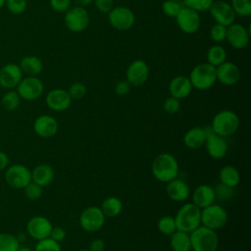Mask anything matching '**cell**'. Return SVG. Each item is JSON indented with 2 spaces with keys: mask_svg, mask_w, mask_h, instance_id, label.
<instances>
[{
  "mask_svg": "<svg viewBox=\"0 0 251 251\" xmlns=\"http://www.w3.org/2000/svg\"><path fill=\"white\" fill-rule=\"evenodd\" d=\"M59 129L57 120L50 115H40L33 122L34 132L42 138H50L56 135Z\"/></svg>",
  "mask_w": 251,
  "mask_h": 251,
  "instance_id": "ffe728a7",
  "label": "cell"
},
{
  "mask_svg": "<svg viewBox=\"0 0 251 251\" xmlns=\"http://www.w3.org/2000/svg\"><path fill=\"white\" fill-rule=\"evenodd\" d=\"M23 72L18 64L7 63L0 69V86L5 89H14L23 78Z\"/></svg>",
  "mask_w": 251,
  "mask_h": 251,
  "instance_id": "ac0fdd59",
  "label": "cell"
},
{
  "mask_svg": "<svg viewBox=\"0 0 251 251\" xmlns=\"http://www.w3.org/2000/svg\"><path fill=\"white\" fill-rule=\"evenodd\" d=\"M192 84L189 77L186 75H176L173 77L169 83L170 96L177 98L178 100L188 97L192 91Z\"/></svg>",
  "mask_w": 251,
  "mask_h": 251,
  "instance_id": "7402d4cb",
  "label": "cell"
},
{
  "mask_svg": "<svg viewBox=\"0 0 251 251\" xmlns=\"http://www.w3.org/2000/svg\"><path fill=\"white\" fill-rule=\"evenodd\" d=\"M50 7L58 13H65L72 7L71 0H49Z\"/></svg>",
  "mask_w": 251,
  "mask_h": 251,
  "instance_id": "f6af8a7d",
  "label": "cell"
},
{
  "mask_svg": "<svg viewBox=\"0 0 251 251\" xmlns=\"http://www.w3.org/2000/svg\"><path fill=\"white\" fill-rule=\"evenodd\" d=\"M5 6L11 14L21 15L26 10L27 1L26 0H6Z\"/></svg>",
  "mask_w": 251,
  "mask_h": 251,
  "instance_id": "f35d334b",
  "label": "cell"
},
{
  "mask_svg": "<svg viewBox=\"0 0 251 251\" xmlns=\"http://www.w3.org/2000/svg\"><path fill=\"white\" fill-rule=\"evenodd\" d=\"M226 29L227 26L220 24H215L210 28V37L212 38L213 41L217 43L223 42L224 40H226Z\"/></svg>",
  "mask_w": 251,
  "mask_h": 251,
  "instance_id": "60d3db41",
  "label": "cell"
},
{
  "mask_svg": "<svg viewBox=\"0 0 251 251\" xmlns=\"http://www.w3.org/2000/svg\"><path fill=\"white\" fill-rule=\"evenodd\" d=\"M8 165H9V157H8V155L5 152L0 151V172L6 170Z\"/></svg>",
  "mask_w": 251,
  "mask_h": 251,
  "instance_id": "f907efd6",
  "label": "cell"
},
{
  "mask_svg": "<svg viewBox=\"0 0 251 251\" xmlns=\"http://www.w3.org/2000/svg\"><path fill=\"white\" fill-rule=\"evenodd\" d=\"M206 140L204 146L206 147L208 155L213 159L224 158L228 150L227 142L225 137L215 133L211 127H206Z\"/></svg>",
  "mask_w": 251,
  "mask_h": 251,
  "instance_id": "4fadbf2b",
  "label": "cell"
},
{
  "mask_svg": "<svg viewBox=\"0 0 251 251\" xmlns=\"http://www.w3.org/2000/svg\"><path fill=\"white\" fill-rule=\"evenodd\" d=\"M88 249L90 251H104L105 242L101 238H95L90 242Z\"/></svg>",
  "mask_w": 251,
  "mask_h": 251,
  "instance_id": "681fc988",
  "label": "cell"
},
{
  "mask_svg": "<svg viewBox=\"0 0 251 251\" xmlns=\"http://www.w3.org/2000/svg\"><path fill=\"white\" fill-rule=\"evenodd\" d=\"M206 127L193 126L189 128L183 135V144L192 150L199 149L204 146L206 140Z\"/></svg>",
  "mask_w": 251,
  "mask_h": 251,
  "instance_id": "d4e9b609",
  "label": "cell"
},
{
  "mask_svg": "<svg viewBox=\"0 0 251 251\" xmlns=\"http://www.w3.org/2000/svg\"><path fill=\"white\" fill-rule=\"evenodd\" d=\"M23 74L26 76H37L43 70L42 61L33 55H26L23 57L19 64Z\"/></svg>",
  "mask_w": 251,
  "mask_h": 251,
  "instance_id": "4316f807",
  "label": "cell"
},
{
  "mask_svg": "<svg viewBox=\"0 0 251 251\" xmlns=\"http://www.w3.org/2000/svg\"><path fill=\"white\" fill-rule=\"evenodd\" d=\"M214 189H215L216 199H220L222 201H225V200H228V199L231 198L234 188L221 183L217 187H215Z\"/></svg>",
  "mask_w": 251,
  "mask_h": 251,
  "instance_id": "ee69618b",
  "label": "cell"
},
{
  "mask_svg": "<svg viewBox=\"0 0 251 251\" xmlns=\"http://www.w3.org/2000/svg\"><path fill=\"white\" fill-rule=\"evenodd\" d=\"M5 181L14 189H23L31 181V171L22 164H15L5 170Z\"/></svg>",
  "mask_w": 251,
  "mask_h": 251,
  "instance_id": "9c48e42d",
  "label": "cell"
},
{
  "mask_svg": "<svg viewBox=\"0 0 251 251\" xmlns=\"http://www.w3.org/2000/svg\"><path fill=\"white\" fill-rule=\"evenodd\" d=\"M16 88L21 99L33 101L42 95L44 91V84L37 76H25L22 78Z\"/></svg>",
  "mask_w": 251,
  "mask_h": 251,
  "instance_id": "8fae6325",
  "label": "cell"
},
{
  "mask_svg": "<svg viewBox=\"0 0 251 251\" xmlns=\"http://www.w3.org/2000/svg\"><path fill=\"white\" fill-rule=\"evenodd\" d=\"M75 1L78 6H81V7H85L93 3V0H75Z\"/></svg>",
  "mask_w": 251,
  "mask_h": 251,
  "instance_id": "816d5d0a",
  "label": "cell"
},
{
  "mask_svg": "<svg viewBox=\"0 0 251 251\" xmlns=\"http://www.w3.org/2000/svg\"><path fill=\"white\" fill-rule=\"evenodd\" d=\"M230 6L235 15L248 17L251 15V0H231Z\"/></svg>",
  "mask_w": 251,
  "mask_h": 251,
  "instance_id": "e575fe53",
  "label": "cell"
},
{
  "mask_svg": "<svg viewBox=\"0 0 251 251\" xmlns=\"http://www.w3.org/2000/svg\"><path fill=\"white\" fill-rule=\"evenodd\" d=\"M67 91L70 94L72 99L76 100V99H81L82 97L85 96V94L87 92V88L84 83L76 81V82L72 83Z\"/></svg>",
  "mask_w": 251,
  "mask_h": 251,
  "instance_id": "b9f144b4",
  "label": "cell"
},
{
  "mask_svg": "<svg viewBox=\"0 0 251 251\" xmlns=\"http://www.w3.org/2000/svg\"><path fill=\"white\" fill-rule=\"evenodd\" d=\"M151 173L158 181L167 183L178 176L179 165L171 153H160L152 162Z\"/></svg>",
  "mask_w": 251,
  "mask_h": 251,
  "instance_id": "6da1fadb",
  "label": "cell"
},
{
  "mask_svg": "<svg viewBox=\"0 0 251 251\" xmlns=\"http://www.w3.org/2000/svg\"><path fill=\"white\" fill-rule=\"evenodd\" d=\"M66 235H67L66 230L63 227H61V226H53L52 229H51L49 237L60 243V242H62L66 238Z\"/></svg>",
  "mask_w": 251,
  "mask_h": 251,
  "instance_id": "c3c4849f",
  "label": "cell"
},
{
  "mask_svg": "<svg viewBox=\"0 0 251 251\" xmlns=\"http://www.w3.org/2000/svg\"><path fill=\"white\" fill-rule=\"evenodd\" d=\"M174 1H176V2H182V0H174Z\"/></svg>",
  "mask_w": 251,
  "mask_h": 251,
  "instance_id": "9f6ffc18",
  "label": "cell"
},
{
  "mask_svg": "<svg viewBox=\"0 0 251 251\" xmlns=\"http://www.w3.org/2000/svg\"><path fill=\"white\" fill-rule=\"evenodd\" d=\"M181 7L182 6L180 2H176L174 0H165L162 3L163 13L170 18H176V16L178 14Z\"/></svg>",
  "mask_w": 251,
  "mask_h": 251,
  "instance_id": "ab89813d",
  "label": "cell"
},
{
  "mask_svg": "<svg viewBox=\"0 0 251 251\" xmlns=\"http://www.w3.org/2000/svg\"><path fill=\"white\" fill-rule=\"evenodd\" d=\"M5 1L6 0H0V9H2L5 6Z\"/></svg>",
  "mask_w": 251,
  "mask_h": 251,
  "instance_id": "db71d44e",
  "label": "cell"
},
{
  "mask_svg": "<svg viewBox=\"0 0 251 251\" xmlns=\"http://www.w3.org/2000/svg\"><path fill=\"white\" fill-rule=\"evenodd\" d=\"M150 70L148 64L143 60H134L132 61L126 71V79L132 86H141L143 85L149 77Z\"/></svg>",
  "mask_w": 251,
  "mask_h": 251,
  "instance_id": "9a60e30c",
  "label": "cell"
},
{
  "mask_svg": "<svg viewBox=\"0 0 251 251\" xmlns=\"http://www.w3.org/2000/svg\"><path fill=\"white\" fill-rule=\"evenodd\" d=\"M123 202L116 196H109L103 200L100 209L106 218H116L123 211Z\"/></svg>",
  "mask_w": 251,
  "mask_h": 251,
  "instance_id": "f1b7e54d",
  "label": "cell"
},
{
  "mask_svg": "<svg viewBox=\"0 0 251 251\" xmlns=\"http://www.w3.org/2000/svg\"><path fill=\"white\" fill-rule=\"evenodd\" d=\"M183 5L198 13L209 11L214 0H182Z\"/></svg>",
  "mask_w": 251,
  "mask_h": 251,
  "instance_id": "8d00e7d4",
  "label": "cell"
},
{
  "mask_svg": "<svg viewBox=\"0 0 251 251\" xmlns=\"http://www.w3.org/2000/svg\"><path fill=\"white\" fill-rule=\"evenodd\" d=\"M191 251H217L220 243L216 230L199 226L189 233Z\"/></svg>",
  "mask_w": 251,
  "mask_h": 251,
  "instance_id": "7a4b0ae2",
  "label": "cell"
},
{
  "mask_svg": "<svg viewBox=\"0 0 251 251\" xmlns=\"http://www.w3.org/2000/svg\"><path fill=\"white\" fill-rule=\"evenodd\" d=\"M108 21L115 29L125 31L133 26L135 16L134 13L126 6H114L108 13Z\"/></svg>",
  "mask_w": 251,
  "mask_h": 251,
  "instance_id": "ba28073f",
  "label": "cell"
},
{
  "mask_svg": "<svg viewBox=\"0 0 251 251\" xmlns=\"http://www.w3.org/2000/svg\"><path fill=\"white\" fill-rule=\"evenodd\" d=\"M54 169L48 164H39L31 171V181L37 183L41 187L48 186L54 180Z\"/></svg>",
  "mask_w": 251,
  "mask_h": 251,
  "instance_id": "484cf974",
  "label": "cell"
},
{
  "mask_svg": "<svg viewBox=\"0 0 251 251\" xmlns=\"http://www.w3.org/2000/svg\"><path fill=\"white\" fill-rule=\"evenodd\" d=\"M89 21V13L84 7L76 5L65 12L64 23L67 28L72 32H82L87 28Z\"/></svg>",
  "mask_w": 251,
  "mask_h": 251,
  "instance_id": "52a82bcc",
  "label": "cell"
},
{
  "mask_svg": "<svg viewBox=\"0 0 251 251\" xmlns=\"http://www.w3.org/2000/svg\"><path fill=\"white\" fill-rule=\"evenodd\" d=\"M176 229L187 233L201 226V209L192 202L183 204L174 217Z\"/></svg>",
  "mask_w": 251,
  "mask_h": 251,
  "instance_id": "3957f363",
  "label": "cell"
},
{
  "mask_svg": "<svg viewBox=\"0 0 251 251\" xmlns=\"http://www.w3.org/2000/svg\"><path fill=\"white\" fill-rule=\"evenodd\" d=\"M192 203L203 209L216 201L215 189L209 184H200L192 192Z\"/></svg>",
  "mask_w": 251,
  "mask_h": 251,
  "instance_id": "cb8c5ba5",
  "label": "cell"
},
{
  "mask_svg": "<svg viewBox=\"0 0 251 251\" xmlns=\"http://www.w3.org/2000/svg\"><path fill=\"white\" fill-rule=\"evenodd\" d=\"M33 250L34 251H62L60 243L53 240L50 237H46L44 239L38 240Z\"/></svg>",
  "mask_w": 251,
  "mask_h": 251,
  "instance_id": "d590c367",
  "label": "cell"
},
{
  "mask_svg": "<svg viewBox=\"0 0 251 251\" xmlns=\"http://www.w3.org/2000/svg\"><path fill=\"white\" fill-rule=\"evenodd\" d=\"M239 126V118L237 114L231 110H222L218 112L211 123V129L223 136L228 137L236 132Z\"/></svg>",
  "mask_w": 251,
  "mask_h": 251,
  "instance_id": "277c9868",
  "label": "cell"
},
{
  "mask_svg": "<svg viewBox=\"0 0 251 251\" xmlns=\"http://www.w3.org/2000/svg\"><path fill=\"white\" fill-rule=\"evenodd\" d=\"M106 217L100 207L89 206L85 208L79 215L78 222L81 228L87 232H94L102 228L105 224Z\"/></svg>",
  "mask_w": 251,
  "mask_h": 251,
  "instance_id": "30bf717a",
  "label": "cell"
},
{
  "mask_svg": "<svg viewBox=\"0 0 251 251\" xmlns=\"http://www.w3.org/2000/svg\"><path fill=\"white\" fill-rule=\"evenodd\" d=\"M95 8L104 14H108L114 7V0H93Z\"/></svg>",
  "mask_w": 251,
  "mask_h": 251,
  "instance_id": "bcb514c9",
  "label": "cell"
},
{
  "mask_svg": "<svg viewBox=\"0 0 251 251\" xmlns=\"http://www.w3.org/2000/svg\"><path fill=\"white\" fill-rule=\"evenodd\" d=\"M217 80L222 84L230 86L235 84L240 78V70L232 62L226 61L220 66L216 67Z\"/></svg>",
  "mask_w": 251,
  "mask_h": 251,
  "instance_id": "44dd1931",
  "label": "cell"
},
{
  "mask_svg": "<svg viewBox=\"0 0 251 251\" xmlns=\"http://www.w3.org/2000/svg\"><path fill=\"white\" fill-rule=\"evenodd\" d=\"M228 221V215L225 208L218 204H211L201 209V225L214 230L224 227Z\"/></svg>",
  "mask_w": 251,
  "mask_h": 251,
  "instance_id": "8992f818",
  "label": "cell"
},
{
  "mask_svg": "<svg viewBox=\"0 0 251 251\" xmlns=\"http://www.w3.org/2000/svg\"><path fill=\"white\" fill-rule=\"evenodd\" d=\"M163 109L169 115L176 114L180 109V100L173 96H169L163 103Z\"/></svg>",
  "mask_w": 251,
  "mask_h": 251,
  "instance_id": "7bdbcfd3",
  "label": "cell"
},
{
  "mask_svg": "<svg viewBox=\"0 0 251 251\" xmlns=\"http://www.w3.org/2000/svg\"><path fill=\"white\" fill-rule=\"evenodd\" d=\"M219 179L221 183L235 188L240 182V174L235 167L226 165L219 172Z\"/></svg>",
  "mask_w": 251,
  "mask_h": 251,
  "instance_id": "83f0119b",
  "label": "cell"
},
{
  "mask_svg": "<svg viewBox=\"0 0 251 251\" xmlns=\"http://www.w3.org/2000/svg\"><path fill=\"white\" fill-rule=\"evenodd\" d=\"M23 189L25 197L31 201L39 199L42 196V192H43V187H41L40 185H38L33 181H30Z\"/></svg>",
  "mask_w": 251,
  "mask_h": 251,
  "instance_id": "74e56055",
  "label": "cell"
},
{
  "mask_svg": "<svg viewBox=\"0 0 251 251\" xmlns=\"http://www.w3.org/2000/svg\"><path fill=\"white\" fill-rule=\"evenodd\" d=\"M175 19L179 29L186 34L195 33L199 29L201 24L199 13L185 6L181 7Z\"/></svg>",
  "mask_w": 251,
  "mask_h": 251,
  "instance_id": "7c38bea8",
  "label": "cell"
},
{
  "mask_svg": "<svg viewBox=\"0 0 251 251\" xmlns=\"http://www.w3.org/2000/svg\"><path fill=\"white\" fill-rule=\"evenodd\" d=\"M21 97L18 94L17 90L9 89L1 98V104L6 111H14L21 104Z\"/></svg>",
  "mask_w": 251,
  "mask_h": 251,
  "instance_id": "1f68e13d",
  "label": "cell"
},
{
  "mask_svg": "<svg viewBox=\"0 0 251 251\" xmlns=\"http://www.w3.org/2000/svg\"><path fill=\"white\" fill-rule=\"evenodd\" d=\"M17 251H34L33 249L27 247V246H20Z\"/></svg>",
  "mask_w": 251,
  "mask_h": 251,
  "instance_id": "f5cc1de1",
  "label": "cell"
},
{
  "mask_svg": "<svg viewBox=\"0 0 251 251\" xmlns=\"http://www.w3.org/2000/svg\"><path fill=\"white\" fill-rule=\"evenodd\" d=\"M170 245L173 251H191L189 233L176 230L170 235Z\"/></svg>",
  "mask_w": 251,
  "mask_h": 251,
  "instance_id": "f546056e",
  "label": "cell"
},
{
  "mask_svg": "<svg viewBox=\"0 0 251 251\" xmlns=\"http://www.w3.org/2000/svg\"><path fill=\"white\" fill-rule=\"evenodd\" d=\"M130 88H131V85L129 84V82L126 79H123V80H120L116 83L114 90H115V93L117 95L125 96V95L129 93Z\"/></svg>",
  "mask_w": 251,
  "mask_h": 251,
  "instance_id": "7dc6e473",
  "label": "cell"
},
{
  "mask_svg": "<svg viewBox=\"0 0 251 251\" xmlns=\"http://www.w3.org/2000/svg\"><path fill=\"white\" fill-rule=\"evenodd\" d=\"M249 29L241 24L233 23L227 26L226 40L234 49H244L249 43Z\"/></svg>",
  "mask_w": 251,
  "mask_h": 251,
  "instance_id": "e0dca14e",
  "label": "cell"
},
{
  "mask_svg": "<svg viewBox=\"0 0 251 251\" xmlns=\"http://www.w3.org/2000/svg\"><path fill=\"white\" fill-rule=\"evenodd\" d=\"M20 240L17 236L8 232L0 233V251H17Z\"/></svg>",
  "mask_w": 251,
  "mask_h": 251,
  "instance_id": "d6a6232c",
  "label": "cell"
},
{
  "mask_svg": "<svg viewBox=\"0 0 251 251\" xmlns=\"http://www.w3.org/2000/svg\"><path fill=\"white\" fill-rule=\"evenodd\" d=\"M73 99L66 89L54 88L51 89L45 97L46 105L49 109L55 112H63L69 109Z\"/></svg>",
  "mask_w": 251,
  "mask_h": 251,
  "instance_id": "d6986e66",
  "label": "cell"
},
{
  "mask_svg": "<svg viewBox=\"0 0 251 251\" xmlns=\"http://www.w3.org/2000/svg\"><path fill=\"white\" fill-rule=\"evenodd\" d=\"M166 192L171 200L176 202H183L189 197L190 188L184 180L176 177L167 182Z\"/></svg>",
  "mask_w": 251,
  "mask_h": 251,
  "instance_id": "603a6c76",
  "label": "cell"
},
{
  "mask_svg": "<svg viewBox=\"0 0 251 251\" xmlns=\"http://www.w3.org/2000/svg\"><path fill=\"white\" fill-rule=\"evenodd\" d=\"M157 227L162 234L169 236L177 230L175 218L172 216H163L160 218L157 223Z\"/></svg>",
  "mask_w": 251,
  "mask_h": 251,
  "instance_id": "836d02e7",
  "label": "cell"
},
{
  "mask_svg": "<svg viewBox=\"0 0 251 251\" xmlns=\"http://www.w3.org/2000/svg\"><path fill=\"white\" fill-rule=\"evenodd\" d=\"M209 12L216 24L228 26L235 22L236 15L230 4L226 0L214 1L209 9Z\"/></svg>",
  "mask_w": 251,
  "mask_h": 251,
  "instance_id": "5bb4252c",
  "label": "cell"
},
{
  "mask_svg": "<svg viewBox=\"0 0 251 251\" xmlns=\"http://www.w3.org/2000/svg\"><path fill=\"white\" fill-rule=\"evenodd\" d=\"M75 251H90L89 249H84V248H82V249H78V250H75Z\"/></svg>",
  "mask_w": 251,
  "mask_h": 251,
  "instance_id": "11a10c76",
  "label": "cell"
},
{
  "mask_svg": "<svg viewBox=\"0 0 251 251\" xmlns=\"http://www.w3.org/2000/svg\"><path fill=\"white\" fill-rule=\"evenodd\" d=\"M188 77L193 88L198 90H207L217 81L216 67L207 62L200 63L193 67Z\"/></svg>",
  "mask_w": 251,
  "mask_h": 251,
  "instance_id": "5b68a950",
  "label": "cell"
},
{
  "mask_svg": "<svg viewBox=\"0 0 251 251\" xmlns=\"http://www.w3.org/2000/svg\"><path fill=\"white\" fill-rule=\"evenodd\" d=\"M226 51L220 44L212 45L207 51V63L214 67H218L226 61Z\"/></svg>",
  "mask_w": 251,
  "mask_h": 251,
  "instance_id": "4dcf8cb0",
  "label": "cell"
},
{
  "mask_svg": "<svg viewBox=\"0 0 251 251\" xmlns=\"http://www.w3.org/2000/svg\"><path fill=\"white\" fill-rule=\"evenodd\" d=\"M52 227V223L44 216H34L30 218L26 224L28 235L37 241L49 237Z\"/></svg>",
  "mask_w": 251,
  "mask_h": 251,
  "instance_id": "2e32d148",
  "label": "cell"
}]
</instances>
